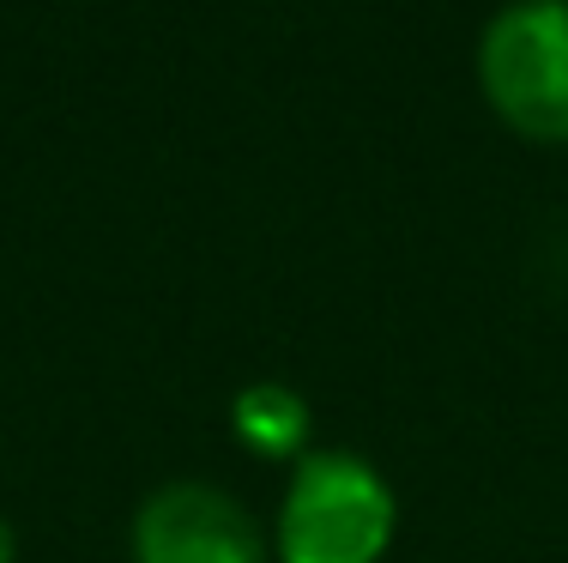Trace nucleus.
I'll return each mask as SVG.
<instances>
[{
    "instance_id": "nucleus-1",
    "label": "nucleus",
    "mask_w": 568,
    "mask_h": 563,
    "mask_svg": "<svg viewBox=\"0 0 568 563\" xmlns=\"http://www.w3.org/2000/svg\"><path fill=\"white\" fill-rule=\"evenodd\" d=\"M399 533V497L357 449H308L284 479L278 563H382Z\"/></svg>"
},
{
    "instance_id": "nucleus-2",
    "label": "nucleus",
    "mask_w": 568,
    "mask_h": 563,
    "mask_svg": "<svg viewBox=\"0 0 568 563\" xmlns=\"http://www.w3.org/2000/svg\"><path fill=\"white\" fill-rule=\"evenodd\" d=\"M478 91L520 140L568 145V0H508L484 24Z\"/></svg>"
},
{
    "instance_id": "nucleus-3",
    "label": "nucleus",
    "mask_w": 568,
    "mask_h": 563,
    "mask_svg": "<svg viewBox=\"0 0 568 563\" xmlns=\"http://www.w3.org/2000/svg\"><path fill=\"white\" fill-rule=\"evenodd\" d=\"M133 563H273L254 515L206 479H170L133 509Z\"/></svg>"
},
{
    "instance_id": "nucleus-4",
    "label": "nucleus",
    "mask_w": 568,
    "mask_h": 563,
    "mask_svg": "<svg viewBox=\"0 0 568 563\" xmlns=\"http://www.w3.org/2000/svg\"><path fill=\"white\" fill-rule=\"evenodd\" d=\"M230 436L254 461H303L315 449V412L291 382H248L230 400Z\"/></svg>"
},
{
    "instance_id": "nucleus-5",
    "label": "nucleus",
    "mask_w": 568,
    "mask_h": 563,
    "mask_svg": "<svg viewBox=\"0 0 568 563\" xmlns=\"http://www.w3.org/2000/svg\"><path fill=\"white\" fill-rule=\"evenodd\" d=\"M0 563H19V533H12L7 515H0Z\"/></svg>"
}]
</instances>
